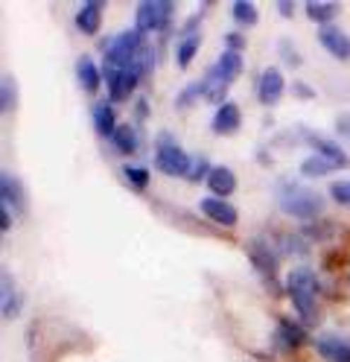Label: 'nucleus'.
I'll return each instance as SVG.
<instances>
[{"label":"nucleus","mask_w":350,"mask_h":362,"mask_svg":"<svg viewBox=\"0 0 350 362\" xmlns=\"http://www.w3.org/2000/svg\"><path fill=\"white\" fill-rule=\"evenodd\" d=\"M173 18V4L170 0H144L134 12V24L140 33H155L163 30Z\"/></svg>","instance_id":"nucleus-4"},{"label":"nucleus","mask_w":350,"mask_h":362,"mask_svg":"<svg viewBox=\"0 0 350 362\" xmlns=\"http://www.w3.org/2000/svg\"><path fill=\"white\" fill-rule=\"evenodd\" d=\"M93 129H97L100 138H114V132L120 129L117 126V115L111 103H97L93 105Z\"/></svg>","instance_id":"nucleus-17"},{"label":"nucleus","mask_w":350,"mask_h":362,"mask_svg":"<svg viewBox=\"0 0 350 362\" xmlns=\"http://www.w3.org/2000/svg\"><path fill=\"white\" fill-rule=\"evenodd\" d=\"M286 90V79L284 74L277 71V67H266V71L260 74V79H257V97H260L263 105H277L280 97H284Z\"/></svg>","instance_id":"nucleus-5"},{"label":"nucleus","mask_w":350,"mask_h":362,"mask_svg":"<svg viewBox=\"0 0 350 362\" xmlns=\"http://www.w3.org/2000/svg\"><path fill=\"white\" fill-rule=\"evenodd\" d=\"M277 202L284 208V214L295 219H318L324 211V196L315 193L313 187L298 185V181H284L277 187Z\"/></svg>","instance_id":"nucleus-1"},{"label":"nucleus","mask_w":350,"mask_h":362,"mask_svg":"<svg viewBox=\"0 0 350 362\" xmlns=\"http://www.w3.org/2000/svg\"><path fill=\"white\" fill-rule=\"evenodd\" d=\"M333 170H342V167L336 161H330V158L318 155V152L301 161V175H307V178H318V175H327V173H333Z\"/></svg>","instance_id":"nucleus-23"},{"label":"nucleus","mask_w":350,"mask_h":362,"mask_svg":"<svg viewBox=\"0 0 350 362\" xmlns=\"http://www.w3.org/2000/svg\"><path fill=\"white\" fill-rule=\"evenodd\" d=\"M134 120H137V123H144V120H146V100H144V97L134 103Z\"/></svg>","instance_id":"nucleus-38"},{"label":"nucleus","mask_w":350,"mask_h":362,"mask_svg":"<svg viewBox=\"0 0 350 362\" xmlns=\"http://www.w3.org/2000/svg\"><path fill=\"white\" fill-rule=\"evenodd\" d=\"M114 149L117 152H123V155H132V152H137V146H140V138H137V129L134 126H120L114 132Z\"/></svg>","instance_id":"nucleus-26"},{"label":"nucleus","mask_w":350,"mask_h":362,"mask_svg":"<svg viewBox=\"0 0 350 362\" xmlns=\"http://www.w3.org/2000/svg\"><path fill=\"white\" fill-rule=\"evenodd\" d=\"M214 71L231 85L233 79L243 74V56H240V53H233V50H222L219 59H216V64H214Z\"/></svg>","instance_id":"nucleus-19"},{"label":"nucleus","mask_w":350,"mask_h":362,"mask_svg":"<svg viewBox=\"0 0 350 362\" xmlns=\"http://www.w3.org/2000/svg\"><path fill=\"white\" fill-rule=\"evenodd\" d=\"M248 255H251V263L260 269V275L266 278V284L274 286V278H277V257H274L272 248H269L263 240H254V243L248 245Z\"/></svg>","instance_id":"nucleus-10"},{"label":"nucleus","mask_w":350,"mask_h":362,"mask_svg":"<svg viewBox=\"0 0 350 362\" xmlns=\"http://www.w3.org/2000/svg\"><path fill=\"white\" fill-rule=\"evenodd\" d=\"M231 15L240 27H251V24H257V18H260V12H257V6L251 0H237V4L231 6Z\"/></svg>","instance_id":"nucleus-29"},{"label":"nucleus","mask_w":350,"mask_h":362,"mask_svg":"<svg viewBox=\"0 0 350 362\" xmlns=\"http://www.w3.org/2000/svg\"><path fill=\"white\" fill-rule=\"evenodd\" d=\"M303 339H307V333H303V327L292 319H280V327H277V342L280 348H286V351H295L303 345Z\"/></svg>","instance_id":"nucleus-18"},{"label":"nucleus","mask_w":350,"mask_h":362,"mask_svg":"<svg viewBox=\"0 0 350 362\" xmlns=\"http://www.w3.org/2000/svg\"><path fill=\"white\" fill-rule=\"evenodd\" d=\"M202 88H204V100H210V103H216V105H222L225 100V90H228V82L214 71V67H207V74L202 76Z\"/></svg>","instance_id":"nucleus-22"},{"label":"nucleus","mask_w":350,"mask_h":362,"mask_svg":"<svg viewBox=\"0 0 350 362\" xmlns=\"http://www.w3.org/2000/svg\"><path fill=\"white\" fill-rule=\"evenodd\" d=\"M210 170H214V167H207V158H193V164H190V173H187V178H190V181H207V175H210Z\"/></svg>","instance_id":"nucleus-34"},{"label":"nucleus","mask_w":350,"mask_h":362,"mask_svg":"<svg viewBox=\"0 0 350 362\" xmlns=\"http://www.w3.org/2000/svg\"><path fill=\"white\" fill-rule=\"evenodd\" d=\"M103 71H105L111 100H126L140 82V76L134 71H129V67H103Z\"/></svg>","instance_id":"nucleus-7"},{"label":"nucleus","mask_w":350,"mask_h":362,"mask_svg":"<svg viewBox=\"0 0 350 362\" xmlns=\"http://www.w3.org/2000/svg\"><path fill=\"white\" fill-rule=\"evenodd\" d=\"M336 126H339V132H342V134H350V115L339 117V123H336Z\"/></svg>","instance_id":"nucleus-41"},{"label":"nucleus","mask_w":350,"mask_h":362,"mask_svg":"<svg viewBox=\"0 0 350 362\" xmlns=\"http://www.w3.org/2000/svg\"><path fill=\"white\" fill-rule=\"evenodd\" d=\"M303 138H307V144H310L318 155H324V158H330V161H336L342 170L350 167V155H347L336 141L327 138V134H321V132H307V129H303Z\"/></svg>","instance_id":"nucleus-9"},{"label":"nucleus","mask_w":350,"mask_h":362,"mask_svg":"<svg viewBox=\"0 0 350 362\" xmlns=\"http://www.w3.org/2000/svg\"><path fill=\"white\" fill-rule=\"evenodd\" d=\"M199 97H204V88H202V79H196V82H190V85H187L184 90H181V94L175 97V105L178 108H187V105H193Z\"/></svg>","instance_id":"nucleus-32"},{"label":"nucleus","mask_w":350,"mask_h":362,"mask_svg":"<svg viewBox=\"0 0 350 362\" xmlns=\"http://www.w3.org/2000/svg\"><path fill=\"white\" fill-rule=\"evenodd\" d=\"M207 187H210V193L214 196H219V199H225V196H231L233 190H237V175H233V170L231 167H214L210 170V175H207Z\"/></svg>","instance_id":"nucleus-13"},{"label":"nucleus","mask_w":350,"mask_h":362,"mask_svg":"<svg viewBox=\"0 0 350 362\" xmlns=\"http://www.w3.org/2000/svg\"><path fill=\"white\" fill-rule=\"evenodd\" d=\"M243 123V115H240V105L237 103H222L214 115V132L216 134H231L237 132Z\"/></svg>","instance_id":"nucleus-14"},{"label":"nucleus","mask_w":350,"mask_h":362,"mask_svg":"<svg viewBox=\"0 0 350 362\" xmlns=\"http://www.w3.org/2000/svg\"><path fill=\"white\" fill-rule=\"evenodd\" d=\"M76 79H79V85L88 90V94H97L100 82H103V71H100L97 64H93L91 56H82V59L76 62Z\"/></svg>","instance_id":"nucleus-16"},{"label":"nucleus","mask_w":350,"mask_h":362,"mask_svg":"<svg viewBox=\"0 0 350 362\" xmlns=\"http://www.w3.org/2000/svg\"><path fill=\"white\" fill-rule=\"evenodd\" d=\"M199 44H202V35H199V33L181 35V41L175 44V62H178L181 67H187V64L193 62V56L199 53Z\"/></svg>","instance_id":"nucleus-28"},{"label":"nucleus","mask_w":350,"mask_h":362,"mask_svg":"<svg viewBox=\"0 0 350 362\" xmlns=\"http://www.w3.org/2000/svg\"><path fill=\"white\" fill-rule=\"evenodd\" d=\"M292 90H295V94H298L301 100H313V97H315V88H313V85H307V82H301V79H295V82H292Z\"/></svg>","instance_id":"nucleus-37"},{"label":"nucleus","mask_w":350,"mask_h":362,"mask_svg":"<svg viewBox=\"0 0 350 362\" xmlns=\"http://www.w3.org/2000/svg\"><path fill=\"white\" fill-rule=\"evenodd\" d=\"M190 164H193V158L170 138V132H161L158 141H155V170L163 175H184L187 178Z\"/></svg>","instance_id":"nucleus-3"},{"label":"nucleus","mask_w":350,"mask_h":362,"mask_svg":"<svg viewBox=\"0 0 350 362\" xmlns=\"http://www.w3.org/2000/svg\"><path fill=\"white\" fill-rule=\"evenodd\" d=\"M0 298H4V319H15L21 313V296L15 289V281L9 272H4V284H0Z\"/></svg>","instance_id":"nucleus-21"},{"label":"nucleus","mask_w":350,"mask_h":362,"mask_svg":"<svg viewBox=\"0 0 350 362\" xmlns=\"http://www.w3.org/2000/svg\"><path fill=\"white\" fill-rule=\"evenodd\" d=\"M0 202H4L6 211H15V214L27 211V190H23L18 175H12V173L0 175Z\"/></svg>","instance_id":"nucleus-8"},{"label":"nucleus","mask_w":350,"mask_h":362,"mask_svg":"<svg viewBox=\"0 0 350 362\" xmlns=\"http://www.w3.org/2000/svg\"><path fill=\"white\" fill-rule=\"evenodd\" d=\"M199 208H202V214H204L210 222L222 225V228H233V225H237V219H240L237 208H233L231 202L219 199V196H207V199H202V202H199Z\"/></svg>","instance_id":"nucleus-6"},{"label":"nucleus","mask_w":350,"mask_h":362,"mask_svg":"<svg viewBox=\"0 0 350 362\" xmlns=\"http://www.w3.org/2000/svg\"><path fill=\"white\" fill-rule=\"evenodd\" d=\"M330 196L339 202V205H350V178L347 181H333V185H330Z\"/></svg>","instance_id":"nucleus-35"},{"label":"nucleus","mask_w":350,"mask_h":362,"mask_svg":"<svg viewBox=\"0 0 350 362\" xmlns=\"http://www.w3.org/2000/svg\"><path fill=\"white\" fill-rule=\"evenodd\" d=\"M289 296H292V304H295L301 319L307 322V325H313L318 319V307H315V296H313V292H289Z\"/></svg>","instance_id":"nucleus-24"},{"label":"nucleus","mask_w":350,"mask_h":362,"mask_svg":"<svg viewBox=\"0 0 350 362\" xmlns=\"http://www.w3.org/2000/svg\"><path fill=\"white\" fill-rule=\"evenodd\" d=\"M225 44H228V50L240 53V50L245 47V35H240V33H225Z\"/></svg>","instance_id":"nucleus-36"},{"label":"nucleus","mask_w":350,"mask_h":362,"mask_svg":"<svg viewBox=\"0 0 350 362\" xmlns=\"http://www.w3.org/2000/svg\"><path fill=\"white\" fill-rule=\"evenodd\" d=\"M318 38H321V47L330 53V56H336V59H350V35H347L344 30H339L336 24L321 27Z\"/></svg>","instance_id":"nucleus-11"},{"label":"nucleus","mask_w":350,"mask_h":362,"mask_svg":"<svg viewBox=\"0 0 350 362\" xmlns=\"http://www.w3.org/2000/svg\"><path fill=\"white\" fill-rule=\"evenodd\" d=\"M277 44H280L277 53L284 56V62H286V64H292V67H301V64H303V56L298 53V47H295V44H292L289 38H280Z\"/></svg>","instance_id":"nucleus-33"},{"label":"nucleus","mask_w":350,"mask_h":362,"mask_svg":"<svg viewBox=\"0 0 350 362\" xmlns=\"http://www.w3.org/2000/svg\"><path fill=\"white\" fill-rule=\"evenodd\" d=\"M307 15L315 21V24L330 27L333 18L339 15V6L336 4H324V0H310V4H307Z\"/></svg>","instance_id":"nucleus-27"},{"label":"nucleus","mask_w":350,"mask_h":362,"mask_svg":"<svg viewBox=\"0 0 350 362\" xmlns=\"http://www.w3.org/2000/svg\"><path fill=\"white\" fill-rule=\"evenodd\" d=\"M277 9H280V15H295V4H289V0H280V4H277Z\"/></svg>","instance_id":"nucleus-40"},{"label":"nucleus","mask_w":350,"mask_h":362,"mask_svg":"<svg viewBox=\"0 0 350 362\" xmlns=\"http://www.w3.org/2000/svg\"><path fill=\"white\" fill-rule=\"evenodd\" d=\"M0 225H4V231L12 228V211H6L4 205H0Z\"/></svg>","instance_id":"nucleus-39"},{"label":"nucleus","mask_w":350,"mask_h":362,"mask_svg":"<svg viewBox=\"0 0 350 362\" xmlns=\"http://www.w3.org/2000/svg\"><path fill=\"white\" fill-rule=\"evenodd\" d=\"M286 289H289V292H313V296H315V289H318L315 272L307 269V266L292 269V272H289V278H286Z\"/></svg>","instance_id":"nucleus-20"},{"label":"nucleus","mask_w":350,"mask_h":362,"mask_svg":"<svg viewBox=\"0 0 350 362\" xmlns=\"http://www.w3.org/2000/svg\"><path fill=\"white\" fill-rule=\"evenodd\" d=\"M15 108H18V82L12 74H4V79H0V111L12 115Z\"/></svg>","instance_id":"nucleus-25"},{"label":"nucleus","mask_w":350,"mask_h":362,"mask_svg":"<svg viewBox=\"0 0 350 362\" xmlns=\"http://www.w3.org/2000/svg\"><path fill=\"white\" fill-rule=\"evenodd\" d=\"M100 21H103V0H91V4H82L76 12V30L93 35L100 30Z\"/></svg>","instance_id":"nucleus-15"},{"label":"nucleus","mask_w":350,"mask_h":362,"mask_svg":"<svg viewBox=\"0 0 350 362\" xmlns=\"http://www.w3.org/2000/svg\"><path fill=\"white\" fill-rule=\"evenodd\" d=\"M123 175L129 178V185H132L134 190H146V185H149V170H146V167L126 164V167H123Z\"/></svg>","instance_id":"nucleus-31"},{"label":"nucleus","mask_w":350,"mask_h":362,"mask_svg":"<svg viewBox=\"0 0 350 362\" xmlns=\"http://www.w3.org/2000/svg\"><path fill=\"white\" fill-rule=\"evenodd\" d=\"M280 252H292L298 257H307L310 255V243L303 240V234H280Z\"/></svg>","instance_id":"nucleus-30"},{"label":"nucleus","mask_w":350,"mask_h":362,"mask_svg":"<svg viewBox=\"0 0 350 362\" xmlns=\"http://www.w3.org/2000/svg\"><path fill=\"white\" fill-rule=\"evenodd\" d=\"M146 33H140L137 27L134 30H123L117 33L114 38H103L100 47L105 53V64L103 67H132L137 53L146 47Z\"/></svg>","instance_id":"nucleus-2"},{"label":"nucleus","mask_w":350,"mask_h":362,"mask_svg":"<svg viewBox=\"0 0 350 362\" xmlns=\"http://www.w3.org/2000/svg\"><path fill=\"white\" fill-rule=\"evenodd\" d=\"M315 351L327 362H350V345L339 336H318L315 339Z\"/></svg>","instance_id":"nucleus-12"}]
</instances>
